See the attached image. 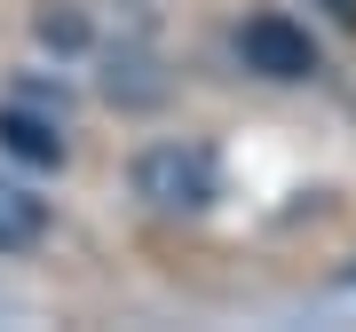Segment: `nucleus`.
<instances>
[{"mask_svg":"<svg viewBox=\"0 0 356 332\" xmlns=\"http://www.w3.org/2000/svg\"><path fill=\"white\" fill-rule=\"evenodd\" d=\"M238 64L245 72H261V79H317V40H309L293 16H277V8H261V16H245L238 24Z\"/></svg>","mask_w":356,"mask_h":332,"instance_id":"f03ea898","label":"nucleus"},{"mask_svg":"<svg viewBox=\"0 0 356 332\" xmlns=\"http://www.w3.org/2000/svg\"><path fill=\"white\" fill-rule=\"evenodd\" d=\"M0 142H8L16 158H32V166H64L56 111H24V103H8V111H0Z\"/></svg>","mask_w":356,"mask_h":332,"instance_id":"7ed1b4c3","label":"nucleus"},{"mask_svg":"<svg viewBox=\"0 0 356 332\" xmlns=\"http://www.w3.org/2000/svg\"><path fill=\"white\" fill-rule=\"evenodd\" d=\"M40 230H48V206H40L24 182L0 174V254H24V245H40Z\"/></svg>","mask_w":356,"mask_h":332,"instance_id":"20e7f679","label":"nucleus"},{"mask_svg":"<svg viewBox=\"0 0 356 332\" xmlns=\"http://www.w3.org/2000/svg\"><path fill=\"white\" fill-rule=\"evenodd\" d=\"M135 198L151 214H206L222 198V166L206 142H151L135 158Z\"/></svg>","mask_w":356,"mask_h":332,"instance_id":"f257e3e1","label":"nucleus"},{"mask_svg":"<svg viewBox=\"0 0 356 332\" xmlns=\"http://www.w3.org/2000/svg\"><path fill=\"white\" fill-rule=\"evenodd\" d=\"M309 8H325L332 24H356V0H309Z\"/></svg>","mask_w":356,"mask_h":332,"instance_id":"423d86ee","label":"nucleus"},{"mask_svg":"<svg viewBox=\"0 0 356 332\" xmlns=\"http://www.w3.org/2000/svg\"><path fill=\"white\" fill-rule=\"evenodd\" d=\"M40 40H64V48H79V16H40Z\"/></svg>","mask_w":356,"mask_h":332,"instance_id":"39448f33","label":"nucleus"}]
</instances>
